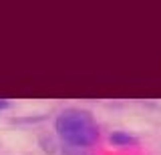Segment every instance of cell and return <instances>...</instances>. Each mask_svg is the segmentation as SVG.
Returning <instances> with one entry per match:
<instances>
[{
	"label": "cell",
	"mask_w": 161,
	"mask_h": 155,
	"mask_svg": "<svg viewBox=\"0 0 161 155\" xmlns=\"http://www.w3.org/2000/svg\"><path fill=\"white\" fill-rule=\"evenodd\" d=\"M54 133L60 143L67 147L77 149H91L99 141L101 131L99 123L95 121L93 113L79 107L63 109L54 119Z\"/></svg>",
	"instance_id": "obj_1"
},
{
	"label": "cell",
	"mask_w": 161,
	"mask_h": 155,
	"mask_svg": "<svg viewBox=\"0 0 161 155\" xmlns=\"http://www.w3.org/2000/svg\"><path fill=\"white\" fill-rule=\"evenodd\" d=\"M87 151L89 149H77V147H67V145H63V153L64 155H89Z\"/></svg>",
	"instance_id": "obj_3"
},
{
	"label": "cell",
	"mask_w": 161,
	"mask_h": 155,
	"mask_svg": "<svg viewBox=\"0 0 161 155\" xmlns=\"http://www.w3.org/2000/svg\"><path fill=\"white\" fill-rule=\"evenodd\" d=\"M109 143L117 149H135L139 145V139L129 131H113L109 135Z\"/></svg>",
	"instance_id": "obj_2"
},
{
	"label": "cell",
	"mask_w": 161,
	"mask_h": 155,
	"mask_svg": "<svg viewBox=\"0 0 161 155\" xmlns=\"http://www.w3.org/2000/svg\"><path fill=\"white\" fill-rule=\"evenodd\" d=\"M6 109H10V101L0 97V111H6Z\"/></svg>",
	"instance_id": "obj_4"
}]
</instances>
